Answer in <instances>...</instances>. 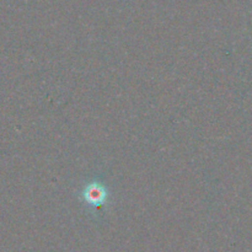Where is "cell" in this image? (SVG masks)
<instances>
[{"instance_id": "1", "label": "cell", "mask_w": 252, "mask_h": 252, "mask_svg": "<svg viewBox=\"0 0 252 252\" xmlns=\"http://www.w3.org/2000/svg\"><path fill=\"white\" fill-rule=\"evenodd\" d=\"M85 198L86 202L94 206H98L102 203L106 198V192L105 189L98 185H94V186H89L85 192Z\"/></svg>"}]
</instances>
